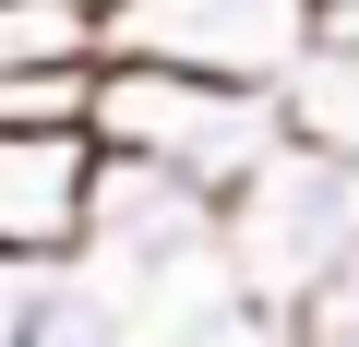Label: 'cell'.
I'll return each instance as SVG.
<instances>
[{"label":"cell","mask_w":359,"mask_h":347,"mask_svg":"<svg viewBox=\"0 0 359 347\" xmlns=\"http://www.w3.org/2000/svg\"><path fill=\"white\" fill-rule=\"evenodd\" d=\"M228 275L264 299V311H311L323 287L359 275V156L347 144H311L287 132L252 180L228 192Z\"/></svg>","instance_id":"6da1fadb"},{"label":"cell","mask_w":359,"mask_h":347,"mask_svg":"<svg viewBox=\"0 0 359 347\" xmlns=\"http://www.w3.org/2000/svg\"><path fill=\"white\" fill-rule=\"evenodd\" d=\"M96 132L120 156H168L192 180L240 192L287 144V96L276 84H216V72H168V60H108L96 72Z\"/></svg>","instance_id":"7a4b0ae2"},{"label":"cell","mask_w":359,"mask_h":347,"mask_svg":"<svg viewBox=\"0 0 359 347\" xmlns=\"http://www.w3.org/2000/svg\"><path fill=\"white\" fill-rule=\"evenodd\" d=\"M323 0H108V60H168L216 84H276L323 48Z\"/></svg>","instance_id":"3957f363"},{"label":"cell","mask_w":359,"mask_h":347,"mask_svg":"<svg viewBox=\"0 0 359 347\" xmlns=\"http://www.w3.org/2000/svg\"><path fill=\"white\" fill-rule=\"evenodd\" d=\"M108 132L96 120H0V264H84Z\"/></svg>","instance_id":"277c9868"},{"label":"cell","mask_w":359,"mask_h":347,"mask_svg":"<svg viewBox=\"0 0 359 347\" xmlns=\"http://www.w3.org/2000/svg\"><path fill=\"white\" fill-rule=\"evenodd\" d=\"M287 132H311V144H347V156H359V13H335V25H323V48L287 72Z\"/></svg>","instance_id":"5b68a950"},{"label":"cell","mask_w":359,"mask_h":347,"mask_svg":"<svg viewBox=\"0 0 359 347\" xmlns=\"http://www.w3.org/2000/svg\"><path fill=\"white\" fill-rule=\"evenodd\" d=\"M287 347H359V275H347V287H323V299L287 323Z\"/></svg>","instance_id":"8992f818"},{"label":"cell","mask_w":359,"mask_h":347,"mask_svg":"<svg viewBox=\"0 0 359 347\" xmlns=\"http://www.w3.org/2000/svg\"><path fill=\"white\" fill-rule=\"evenodd\" d=\"M25 275L36 264H0V347H25Z\"/></svg>","instance_id":"52a82bcc"},{"label":"cell","mask_w":359,"mask_h":347,"mask_svg":"<svg viewBox=\"0 0 359 347\" xmlns=\"http://www.w3.org/2000/svg\"><path fill=\"white\" fill-rule=\"evenodd\" d=\"M323 13H359V0H323Z\"/></svg>","instance_id":"ba28073f"},{"label":"cell","mask_w":359,"mask_h":347,"mask_svg":"<svg viewBox=\"0 0 359 347\" xmlns=\"http://www.w3.org/2000/svg\"><path fill=\"white\" fill-rule=\"evenodd\" d=\"M96 13H108V0H96Z\"/></svg>","instance_id":"9c48e42d"}]
</instances>
